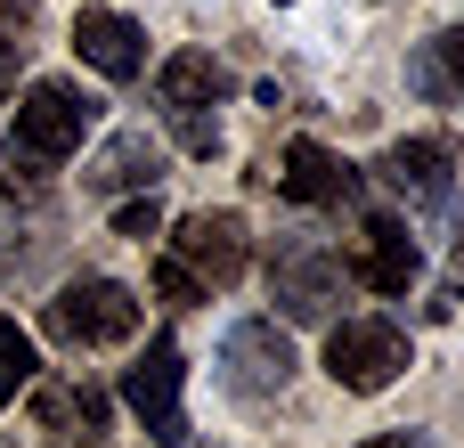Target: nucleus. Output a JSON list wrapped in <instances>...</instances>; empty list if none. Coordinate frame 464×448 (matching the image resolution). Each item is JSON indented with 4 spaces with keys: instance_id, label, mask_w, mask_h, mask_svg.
<instances>
[{
    "instance_id": "f257e3e1",
    "label": "nucleus",
    "mask_w": 464,
    "mask_h": 448,
    "mask_svg": "<svg viewBox=\"0 0 464 448\" xmlns=\"http://www.w3.org/2000/svg\"><path fill=\"white\" fill-rule=\"evenodd\" d=\"M98 122V98H82L73 82H33L16 98V131H8V155L24 163H65Z\"/></svg>"
},
{
    "instance_id": "f03ea898",
    "label": "nucleus",
    "mask_w": 464,
    "mask_h": 448,
    "mask_svg": "<svg viewBox=\"0 0 464 448\" xmlns=\"http://www.w3.org/2000/svg\"><path fill=\"white\" fill-rule=\"evenodd\" d=\"M41 326L73 351H106V343H130L139 335V294L114 286V278H73L57 286V302L41 310Z\"/></svg>"
},
{
    "instance_id": "7ed1b4c3",
    "label": "nucleus",
    "mask_w": 464,
    "mask_h": 448,
    "mask_svg": "<svg viewBox=\"0 0 464 448\" xmlns=\"http://www.w3.org/2000/svg\"><path fill=\"white\" fill-rule=\"evenodd\" d=\"M220 90H228V73L204 57V49H179V57H163V73H155V98H163V122L179 131V147L188 155H212L220 147Z\"/></svg>"
},
{
    "instance_id": "20e7f679",
    "label": "nucleus",
    "mask_w": 464,
    "mask_h": 448,
    "mask_svg": "<svg viewBox=\"0 0 464 448\" xmlns=\"http://www.w3.org/2000/svg\"><path fill=\"white\" fill-rule=\"evenodd\" d=\"M326 375H334L343 392L375 400V392H392V384L408 375V335H400L392 318H343V326L326 335Z\"/></svg>"
},
{
    "instance_id": "39448f33",
    "label": "nucleus",
    "mask_w": 464,
    "mask_h": 448,
    "mask_svg": "<svg viewBox=\"0 0 464 448\" xmlns=\"http://www.w3.org/2000/svg\"><path fill=\"white\" fill-rule=\"evenodd\" d=\"M179 384H188V359H179V343H171V335H155V343L139 351V367L122 375V400H130V416L147 424V441H155V448H179V441H188Z\"/></svg>"
},
{
    "instance_id": "423d86ee",
    "label": "nucleus",
    "mask_w": 464,
    "mask_h": 448,
    "mask_svg": "<svg viewBox=\"0 0 464 448\" xmlns=\"http://www.w3.org/2000/svg\"><path fill=\"white\" fill-rule=\"evenodd\" d=\"M220 375H228L237 400H277V392L294 384V343L277 335V318H245V326H228V343H220Z\"/></svg>"
},
{
    "instance_id": "0eeeda50",
    "label": "nucleus",
    "mask_w": 464,
    "mask_h": 448,
    "mask_svg": "<svg viewBox=\"0 0 464 448\" xmlns=\"http://www.w3.org/2000/svg\"><path fill=\"white\" fill-rule=\"evenodd\" d=\"M171 261H188L204 294L212 286H237L245 278V220L237 212H188L179 237H171Z\"/></svg>"
},
{
    "instance_id": "6e6552de",
    "label": "nucleus",
    "mask_w": 464,
    "mask_h": 448,
    "mask_svg": "<svg viewBox=\"0 0 464 448\" xmlns=\"http://www.w3.org/2000/svg\"><path fill=\"white\" fill-rule=\"evenodd\" d=\"M269 180H277V196H294V204H343V196L359 188V171H351L334 147H318V139H294Z\"/></svg>"
},
{
    "instance_id": "1a4fd4ad",
    "label": "nucleus",
    "mask_w": 464,
    "mask_h": 448,
    "mask_svg": "<svg viewBox=\"0 0 464 448\" xmlns=\"http://www.w3.org/2000/svg\"><path fill=\"white\" fill-rule=\"evenodd\" d=\"M416 269H424V253H416V237H408L400 220H367V229H359L351 278H359L367 294H408V286H416Z\"/></svg>"
},
{
    "instance_id": "9d476101",
    "label": "nucleus",
    "mask_w": 464,
    "mask_h": 448,
    "mask_svg": "<svg viewBox=\"0 0 464 448\" xmlns=\"http://www.w3.org/2000/svg\"><path fill=\"white\" fill-rule=\"evenodd\" d=\"M73 49H82V65H98L106 82H130V73L147 65V33H139L130 16H114V8H82V16H73Z\"/></svg>"
},
{
    "instance_id": "9b49d317",
    "label": "nucleus",
    "mask_w": 464,
    "mask_h": 448,
    "mask_svg": "<svg viewBox=\"0 0 464 448\" xmlns=\"http://www.w3.org/2000/svg\"><path fill=\"white\" fill-rule=\"evenodd\" d=\"M277 302H285V318H326L334 310V294H343V261L334 253H277Z\"/></svg>"
},
{
    "instance_id": "f8f14e48",
    "label": "nucleus",
    "mask_w": 464,
    "mask_h": 448,
    "mask_svg": "<svg viewBox=\"0 0 464 448\" xmlns=\"http://www.w3.org/2000/svg\"><path fill=\"white\" fill-rule=\"evenodd\" d=\"M449 163H457V155H449L440 139H400L375 171H383V188H400V196H416V204H440V196H449Z\"/></svg>"
},
{
    "instance_id": "ddd939ff",
    "label": "nucleus",
    "mask_w": 464,
    "mask_h": 448,
    "mask_svg": "<svg viewBox=\"0 0 464 448\" xmlns=\"http://www.w3.org/2000/svg\"><path fill=\"white\" fill-rule=\"evenodd\" d=\"M155 171H163V155H155L147 139H114L106 163H98L90 180H98V188H122V180H147V188H155Z\"/></svg>"
},
{
    "instance_id": "4468645a",
    "label": "nucleus",
    "mask_w": 464,
    "mask_h": 448,
    "mask_svg": "<svg viewBox=\"0 0 464 448\" xmlns=\"http://www.w3.org/2000/svg\"><path fill=\"white\" fill-rule=\"evenodd\" d=\"M33 367H41V359H33V335H24L16 318H0V408L33 384Z\"/></svg>"
},
{
    "instance_id": "2eb2a0df",
    "label": "nucleus",
    "mask_w": 464,
    "mask_h": 448,
    "mask_svg": "<svg viewBox=\"0 0 464 448\" xmlns=\"http://www.w3.org/2000/svg\"><path fill=\"white\" fill-rule=\"evenodd\" d=\"M155 229H163V204H155V196H139V204H122V212H114V237H139V245H147Z\"/></svg>"
},
{
    "instance_id": "dca6fc26",
    "label": "nucleus",
    "mask_w": 464,
    "mask_h": 448,
    "mask_svg": "<svg viewBox=\"0 0 464 448\" xmlns=\"http://www.w3.org/2000/svg\"><path fill=\"white\" fill-rule=\"evenodd\" d=\"M155 286H163V302H204V286H196V269H188V261H171V253L155 261Z\"/></svg>"
},
{
    "instance_id": "f3484780",
    "label": "nucleus",
    "mask_w": 464,
    "mask_h": 448,
    "mask_svg": "<svg viewBox=\"0 0 464 448\" xmlns=\"http://www.w3.org/2000/svg\"><path fill=\"white\" fill-rule=\"evenodd\" d=\"M432 65L449 73V90H457V98H464V24H449V33L432 41Z\"/></svg>"
},
{
    "instance_id": "a211bd4d",
    "label": "nucleus",
    "mask_w": 464,
    "mask_h": 448,
    "mask_svg": "<svg viewBox=\"0 0 464 448\" xmlns=\"http://www.w3.org/2000/svg\"><path fill=\"white\" fill-rule=\"evenodd\" d=\"M359 448H424V441H408V433H383V441H359Z\"/></svg>"
},
{
    "instance_id": "6ab92c4d",
    "label": "nucleus",
    "mask_w": 464,
    "mask_h": 448,
    "mask_svg": "<svg viewBox=\"0 0 464 448\" xmlns=\"http://www.w3.org/2000/svg\"><path fill=\"white\" fill-rule=\"evenodd\" d=\"M457 294H464V253H457V286H449V302H457ZM449 302H440V310H449Z\"/></svg>"
},
{
    "instance_id": "aec40b11",
    "label": "nucleus",
    "mask_w": 464,
    "mask_h": 448,
    "mask_svg": "<svg viewBox=\"0 0 464 448\" xmlns=\"http://www.w3.org/2000/svg\"><path fill=\"white\" fill-rule=\"evenodd\" d=\"M277 8H285V0H277Z\"/></svg>"
}]
</instances>
